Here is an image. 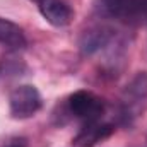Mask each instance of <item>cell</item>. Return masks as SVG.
<instances>
[{"label": "cell", "instance_id": "6da1fadb", "mask_svg": "<svg viewBox=\"0 0 147 147\" xmlns=\"http://www.w3.org/2000/svg\"><path fill=\"white\" fill-rule=\"evenodd\" d=\"M43 106V98L34 86L22 84L17 86L9 96V110L10 116L16 120H26L34 116Z\"/></svg>", "mask_w": 147, "mask_h": 147}, {"label": "cell", "instance_id": "7a4b0ae2", "mask_svg": "<svg viewBox=\"0 0 147 147\" xmlns=\"http://www.w3.org/2000/svg\"><path fill=\"white\" fill-rule=\"evenodd\" d=\"M67 108H69V113L72 116L89 123V121L101 120L106 106H105V101L99 96H96L91 91L80 89V91H75L74 94L69 96Z\"/></svg>", "mask_w": 147, "mask_h": 147}, {"label": "cell", "instance_id": "3957f363", "mask_svg": "<svg viewBox=\"0 0 147 147\" xmlns=\"http://www.w3.org/2000/svg\"><path fill=\"white\" fill-rule=\"evenodd\" d=\"M101 9L127 24H140L147 21V0H99Z\"/></svg>", "mask_w": 147, "mask_h": 147}, {"label": "cell", "instance_id": "277c9868", "mask_svg": "<svg viewBox=\"0 0 147 147\" xmlns=\"http://www.w3.org/2000/svg\"><path fill=\"white\" fill-rule=\"evenodd\" d=\"M38 9L43 19L55 28H65L74 19V10L63 0H39Z\"/></svg>", "mask_w": 147, "mask_h": 147}, {"label": "cell", "instance_id": "5b68a950", "mask_svg": "<svg viewBox=\"0 0 147 147\" xmlns=\"http://www.w3.org/2000/svg\"><path fill=\"white\" fill-rule=\"evenodd\" d=\"M113 134H115V125L103 123L101 120L89 121V123H86L82 127V130L74 139V146L75 147H94V146H98L101 140H105L110 135H113Z\"/></svg>", "mask_w": 147, "mask_h": 147}, {"label": "cell", "instance_id": "8992f818", "mask_svg": "<svg viewBox=\"0 0 147 147\" xmlns=\"http://www.w3.org/2000/svg\"><path fill=\"white\" fill-rule=\"evenodd\" d=\"M0 45L9 48V50H22V48H26L28 38H26L24 29L16 22L0 17Z\"/></svg>", "mask_w": 147, "mask_h": 147}, {"label": "cell", "instance_id": "52a82bcc", "mask_svg": "<svg viewBox=\"0 0 147 147\" xmlns=\"http://www.w3.org/2000/svg\"><path fill=\"white\" fill-rule=\"evenodd\" d=\"M146 98H147V72H139L125 87V105H127V108L123 111V115L128 116V113L132 111V106L139 105Z\"/></svg>", "mask_w": 147, "mask_h": 147}, {"label": "cell", "instance_id": "ba28073f", "mask_svg": "<svg viewBox=\"0 0 147 147\" xmlns=\"http://www.w3.org/2000/svg\"><path fill=\"white\" fill-rule=\"evenodd\" d=\"M111 41V31L108 28H92L84 33L80 39V50L86 55H91L94 51H99Z\"/></svg>", "mask_w": 147, "mask_h": 147}, {"label": "cell", "instance_id": "9c48e42d", "mask_svg": "<svg viewBox=\"0 0 147 147\" xmlns=\"http://www.w3.org/2000/svg\"><path fill=\"white\" fill-rule=\"evenodd\" d=\"M7 147H26V144H24V140H14V142H10Z\"/></svg>", "mask_w": 147, "mask_h": 147}, {"label": "cell", "instance_id": "30bf717a", "mask_svg": "<svg viewBox=\"0 0 147 147\" xmlns=\"http://www.w3.org/2000/svg\"><path fill=\"white\" fill-rule=\"evenodd\" d=\"M34 2H36V3H38V2H39V0H34Z\"/></svg>", "mask_w": 147, "mask_h": 147}]
</instances>
